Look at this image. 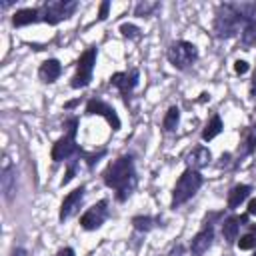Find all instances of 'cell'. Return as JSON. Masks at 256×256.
I'll return each mask as SVG.
<instances>
[{
  "instance_id": "obj_1",
  "label": "cell",
  "mask_w": 256,
  "mask_h": 256,
  "mask_svg": "<svg viewBox=\"0 0 256 256\" xmlns=\"http://www.w3.org/2000/svg\"><path fill=\"white\" fill-rule=\"evenodd\" d=\"M102 178H104V184L116 192V200L124 202L136 186V168H134L132 156H120L114 162H110Z\"/></svg>"
},
{
  "instance_id": "obj_2",
  "label": "cell",
  "mask_w": 256,
  "mask_h": 256,
  "mask_svg": "<svg viewBox=\"0 0 256 256\" xmlns=\"http://www.w3.org/2000/svg\"><path fill=\"white\" fill-rule=\"evenodd\" d=\"M240 26L244 28V18L240 16L236 4H222L214 18V32L218 38H232L238 34Z\"/></svg>"
},
{
  "instance_id": "obj_3",
  "label": "cell",
  "mask_w": 256,
  "mask_h": 256,
  "mask_svg": "<svg viewBox=\"0 0 256 256\" xmlns=\"http://www.w3.org/2000/svg\"><path fill=\"white\" fill-rule=\"evenodd\" d=\"M200 186H202V176H200V172L194 170V168H186V170L182 172V176L178 178L174 190H172V208L176 210L178 206L186 204V202L198 192Z\"/></svg>"
},
{
  "instance_id": "obj_4",
  "label": "cell",
  "mask_w": 256,
  "mask_h": 256,
  "mask_svg": "<svg viewBox=\"0 0 256 256\" xmlns=\"http://www.w3.org/2000/svg\"><path fill=\"white\" fill-rule=\"evenodd\" d=\"M166 56H168V60L174 68L186 70L188 66H192L198 60V48L188 40H178V42L170 44Z\"/></svg>"
},
{
  "instance_id": "obj_5",
  "label": "cell",
  "mask_w": 256,
  "mask_h": 256,
  "mask_svg": "<svg viewBox=\"0 0 256 256\" xmlns=\"http://www.w3.org/2000/svg\"><path fill=\"white\" fill-rule=\"evenodd\" d=\"M76 126H78V120L76 118H70L68 122H66V134L60 138V140H56V144H54V148H52V160L54 162H62V160H68V158H72L74 154H80V150H78V146H76V140H74V136H76Z\"/></svg>"
},
{
  "instance_id": "obj_6",
  "label": "cell",
  "mask_w": 256,
  "mask_h": 256,
  "mask_svg": "<svg viewBox=\"0 0 256 256\" xmlns=\"http://www.w3.org/2000/svg\"><path fill=\"white\" fill-rule=\"evenodd\" d=\"M94 64H96V48L84 50V54L80 56V60L76 64V74L72 76L70 86L72 88H84V86H88L90 80H92Z\"/></svg>"
},
{
  "instance_id": "obj_7",
  "label": "cell",
  "mask_w": 256,
  "mask_h": 256,
  "mask_svg": "<svg viewBox=\"0 0 256 256\" xmlns=\"http://www.w3.org/2000/svg\"><path fill=\"white\" fill-rule=\"evenodd\" d=\"M240 16L244 18V28H242V42L246 46L256 44V2L250 4H236Z\"/></svg>"
},
{
  "instance_id": "obj_8",
  "label": "cell",
  "mask_w": 256,
  "mask_h": 256,
  "mask_svg": "<svg viewBox=\"0 0 256 256\" xmlns=\"http://www.w3.org/2000/svg\"><path fill=\"white\" fill-rule=\"evenodd\" d=\"M76 10V2L74 0H58V2H48L44 6V16L42 20L46 24H58L60 20H66L68 16H72V12Z\"/></svg>"
},
{
  "instance_id": "obj_9",
  "label": "cell",
  "mask_w": 256,
  "mask_h": 256,
  "mask_svg": "<svg viewBox=\"0 0 256 256\" xmlns=\"http://www.w3.org/2000/svg\"><path fill=\"white\" fill-rule=\"evenodd\" d=\"M108 202L106 200H100V202H96L94 206H90L82 216H80V226L84 228V230H96V228H100L102 224H104V220H106V216H108Z\"/></svg>"
},
{
  "instance_id": "obj_10",
  "label": "cell",
  "mask_w": 256,
  "mask_h": 256,
  "mask_svg": "<svg viewBox=\"0 0 256 256\" xmlns=\"http://www.w3.org/2000/svg\"><path fill=\"white\" fill-rule=\"evenodd\" d=\"M86 114H92V116L98 114V116L106 118V122L112 126V130H118V128H120V118H118V114L114 112V108L108 106L106 102L98 100V98L88 100V104H86Z\"/></svg>"
},
{
  "instance_id": "obj_11",
  "label": "cell",
  "mask_w": 256,
  "mask_h": 256,
  "mask_svg": "<svg viewBox=\"0 0 256 256\" xmlns=\"http://www.w3.org/2000/svg\"><path fill=\"white\" fill-rule=\"evenodd\" d=\"M138 70H130V72H116L110 76V84L116 86L120 90V94L124 96V100H128V96L132 94V90L138 84Z\"/></svg>"
},
{
  "instance_id": "obj_12",
  "label": "cell",
  "mask_w": 256,
  "mask_h": 256,
  "mask_svg": "<svg viewBox=\"0 0 256 256\" xmlns=\"http://www.w3.org/2000/svg\"><path fill=\"white\" fill-rule=\"evenodd\" d=\"M82 198H84V186H80V188L72 190V192L62 200V204H60V214H58L60 222H64L66 218H70V216L80 208Z\"/></svg>"
},
{
  "instance_id": "obj_13",
  "label": "cell",
  "mask_w": 256,
  "mask_h": 256,
  "mask_svg": "<svg viewBox=\"0 0 256 256\" xmlns=\"http://www.w3.org/2000/svg\"><path fill=\"white\" fill-rule=\"evenodd\" d=\"M212 238H214V228L206 224V226L192 238V242H190V254H192V256H202V254L210 248Z\"/></svg>"
},
{
  "instance_id": "obj_14",
  "label": "cell",
  "mask_w": 256,
  "mask_h": 256,
  "mask_svg": "<svg viewBox=\"0 0 256 256\" xmlns=\"http://www.w3.org/2000/svg\"><path fill=\"white\" fill-rule=\"evenodd\" d=\"M60 72H62V66H60V62L54 60V58L44 60V62L40 64V68H38V76H40V80L46 82V84H52V82L60 76Z\"/></svg>"
},
{
  "instance_id": "obj_15",
  "label": "cell",
  "mask_w": 256,
  "mask_h": 256,
  "mask_svg": "<svg viewBox=\"0 0 256 256\" xmlns=\"http://www.w3.org/2000/svg\"><path fill=\"white\" fill-rule=\"evenodd\" d=\"M0 186H2L4 198H6V200H12V196H14V192H16V170H14V166L6 164V166L2 168Z\"/></svg>"
},
{
  "instance_id": "obj_16",
  "label": "cell",
  "mask_w": 256,
  "mask_h": 256,
  "mask_svg": "<svg viewBox=\"0 0 256 256\" xmlns=\"http://www.w3.org/2000/svg\"><path fill=\"white\" fill-rule=\"evenodd\" d=\"M244 220H246L244 216H230V218H226V220L222 222V236H224L226 242L232 244V242L236 240L238 230H240V226H242Z\"/></svg>"
},
{
  "instance_id": "obj_17",
  "label": "cell",
  "mask_w": 256,
  "mask_h": 256,
  "mask_svg": "<svg viewBox=\"0 0 256 256\" xmlns=\"http://www.w3.org/2000/svg\"><path fill=\"white\" fill-rule=\"evenodd\" d=\"M210 160H212V154H210V150L204 148V146H198V148H194V150L188 154V164H190V168H194V170L208 166Z\"/></svg>"
},
{
  "instance_id": "obj_18",
  "label": "cell",
  "mask_w": 256,
  "mask_h": 256,
  "mask_svg": "<svg viewBox=\"0 0 256 256\" xmlns=\"http://www.w3.org/2000/svg\"><path fill=\"white\" fill-rule=\"evenodd\" d=\"M36 20H40V10L38 8H22V10H16L14 16H12L14 26H26V24H32Z\"/></svg>"
},
{
  "instance_id": "obj_19",
  "label": "cell",
  "mask_w": 256,
  "mask_h": 256,
  "mask_svg": "<svg viewBox=\"0 0 256 256\" xmlns=\"http://www.w3.org/2000/svg\"><path fill=\"white\" fill-rule=\"evenodd\" d=\"M252 192V188L248 186V184H238V186H234L230 192H228V208H238L246 198H248V194Z\"/></svg>"
},
{
  "instance_id": "obj_20",
  "label": "cell",
  "mask_w": 256,
  "mask_h": 256,
  "mask_svg": "<svg viewBox=\"0 0 256 256\" xmlns=\"http://www.w3.org/2000/svg\"><path fill=\"white\" fill-rule=\"evenodd\" d=\"M222 120H220V116L218 114H214L212 118H210V122L206 124V128L202 130V140L204 142H208V140H212V138H216L220 132H222Z\"/></svg>"
},
{
  "instance_id": "obj_21",
  "label": "cell",
  "mask_w": 256,
  "mask_h": 256,
  "mask_svg": "<svg viewBox=\"0 0 256 256\" xmlns=\"http://www.w3.org/2000/svg\"><path fill=\"white\" fill-rule=\"evenodd\" d=\"M178 122H180V110H178V106H170L168 112H166V116H164V120H162L164 130H166V132L176 130Z\"/></svg>"
},
{
  "instance_id": "obj_22",
  "label": "cell",
  "mask_w": 256,
  "mask_h": 256,
  "mask_svg": "<svg viewBox=\"0 0 256 256\" xmlns=\"http://www.w3.org/2000/svg\"><path fill=\"white\" fill-rule=\"evenodd\" d=\"M158 222H160V220H158V218H152V216H136V218H132L134 228H136V230H142V232H148V230L154 228Z\"/></svg>"
},
{
  "instance_id": "obj_23",
  "label": "cell",
  "mask_w": 256,
  "mask_h": 256,
  "mask_svg": "<svg viewBox=\"0 0 256 256\" xmlns=\"http://www.w3.org/2000/svg\"><path fill=\"white\" fill-rule=\"evenodd\" d=\"M158 6H160L158 2H140V4L136 6L134 14H136V16H142V18H144V16H150V14H152V12H154V10L158 8Z\"/></svg>"
},
{
  "instance_id": "obj_24",
  "label": "cell",
  "mask_w": 256,
  "mask_h": 256,
  "mask_svg": "<svg viewBox=\"0 0 256 256\" xmlns=\"http://www.w3.org/2000/svg\"><path fill=\"white\" fill-rule=\"evenodd\" d=\"M120 32L126 38H138L140 36V28L134 24H120Z\"/></svg>"
},
{
  "instance_id": "obj_25",
  "label": "cell",
  "mask_w": 256,
  "mask_h": 256,
  "mask_svg": "<svg viewBox=\"0 0 256 256\" xmlns=\"http://www.w3.org/2000/svg\"><path fill=\"white\" fill-rule=\"evenodd\" d=\"M256 246V236L254 234H246V236H242L240 240H238V248L240 250H250V248H254Z\"/></svg>"
},
{
  "instance_id": "obj_26",
  "label": "cell",
  "mask_w": 256,
  "mask_h": 256,
  "mask_svg": "<svg viewBox=\"0 0 256 256\" xmlns=\"http://www.w3.org/2000/svg\"><path fill=\"white\" fill-rule=\"evenodd\" d=\"M254 148H256V134H248V136H246V140H244V148H242L240 156H246V154H250Z\"/></svg>"
},
{
  "instance_id": "obj_27",
  "label": "cell",
  "mask_w": 256,
  "mask_h": 256,
  "mask_svg": "<svg viewBox=\"0 0 256 256\" xmlns=\"http://www.w3.org/2000/svg\"><path fill=\"white\" fill-rule=\"evenodd\" d=\"M248 68H250V66H248L246 60H236V62H234V72H236V74H246Z\"/></svg>"
},
{
  "instance_id": "obj_28",
  "label": "cell",
  "mask_w": 256,
  "mask_h": 256,
  "mask_svg": "<svg viewBox=\"0 0 256 256\" xmlns=\"http://www.w3.org/2000/svg\"><path fill=\"white\" fill-rule=\"evenodd\" d=\"M108 8H110V2L104 0V2L100 4V12H98V18H100V20H104V18L108 16Z\"/></svg>"
},
{
  "instance_id": "obj_29",
  "label": "cell",
  "mask_w": 256,
  "mask_h": 256,
  "mask_svg": "<svg viewBox=\"0 0 256 256\" xmlns=\"http://www.w3.org/2000/svg\"><path fill=\"white\" fill-rule=\"evenodd\" d=\"M248 214L256 216V198H252V200L248 202Z\"/></svg>"
},
{
  "instance_id": "obj_30",
  "label": "cell",
  "mask_w": 256,
  "mask_h": 256,
  "mask_svg": "<svg viewBox=\"0 0 256 256\" xmlns=\"http://www.w3.org/2000/svg\"><path fill=\"white\" fill-rule=\"evenodd\" d=\"M58 256H74V250H72V248H68V246H66V248H62V250H60V252H58Z\"/></svg>"
},
{
  "instance_id": "obj_31",
  "label": "cell",
  "mask_w": 256,
  "mask_h": 256,
  "mask_svg": "<svg viewBox=\"0 0 256 256\" xmlns=\"http://www.w3.org/2000/svg\"><path fill=\"white\" fill-rule=\"evenodd\" d=\"M250 96H252V98H256V74H254L252 84H250Z\"/></svg>"
},
{
  "instance_id": "obj_32",
  "label": "cell",
  "mask_w": 256,
  "mask_h": 256,
  "mask_svg": "<svg viewBox=\"0 0 256 256\" xmlns=\"http://www.w3.org/2000/svg\"><path fill=\"white\" fill-rule=\"evenodd\" d=\"M12 256H26V250L24 248H16V250H12Z\"/></svg>"
},
{
  "instance_id": "obj_33",
  "label": "cell",
  "mask_w": 256,
  "mask_h": 256,
  "mask_svg": "<svg viewBox=\"0 0 256 256\" xmlns=\"http://www.w3.org/2000/svg\"><path fill=\"white\" fill-rule=\"evenodd\" d=\"M254 256H256V254H254Z\"/></svg>"
}]
</instances>
